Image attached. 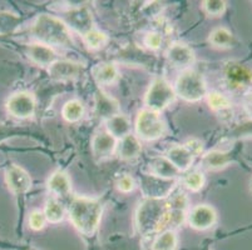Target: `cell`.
<instances>
[{
	"label": "cell",
	"instance_id": "cell-1",
	"mask_svg": "<svg viewBox=\"0 0 252 250\" xmlns=\"http://www.w3.org/2000/svg\"><path fill=\"white\" fill-rule=\"evenodd\" d=\"M103 204L97 199L74 196L68 205L69 220L79 233L92 237L99 226Z\"/></svg>",
	"mask_w": 252,
	"mask_h": 250
},
{
	"label": "cell",
	"instance_id": "cell-2",
	"mask_svg": "<svg viewBox=\"0 0 252 250\" xmlns=\"http://www.w3.org/2000/svg\"><path fill=\"white\" fill-rule=\"evenodd\" d=\"M33 35L48 47L69 48L73 45L70 29L64 20L49 14H40L33 25Z\"/></svg>",
	"mask_w": 252,
	"mask_h": 250
},
{
	"label": "cell",
	"instance_id": "cell-3",
	"mask_svg": "<svg viewBox=\"0 0 252 250\" xmlns=\"http://www.w3.org/2000/svg\"><path fill=\"white\" fill-rule=\"evenodd\" d=\"M167 214L166 199L146 198L139 203L134 215V224L141 237H150L156 231L163 230Z\"/></svg>",
	"mask_w": 252,
	"mask_h": 250
},
{
	"label": "cell",
	"instance_id": "cell-4",
	"mask_svg": "<svg viewBox=\"0 0 252 250\" xmlns=\"http://www.w3.org/2000/svg\"><path fill=\"white\" fill-rule=\"evenodd\" d=\"M176 95L189 103H196L207 96V84L201 73L186 69L178 75L175 84Z\"/></svg>",
	"mask_w": 252,
	"mask_h": 250
},
{
	"label": "cell",
	"instance_id": "cell-5",
	"mask_svg": "<svg viewBox=\"0 0 252 250\" xmlns=\"http://www.w3.org/2000/svg\"><path fill=\"white\" fill-rule=\"evenodd\" d=\"M175 88L164 78H156L151 83L150 88L144 96V104H146V109L161 113L162 110L168 108L175 102Z\"/></svg>",
	"mask_w": 252,
	"mask_h": 250
},
{
	"label": "cell",
	"instance_id": "cell-6",
	"mask_svg": "<svg viewBox=\"0 0 252 250\" xmlns=\"http://www.w3.org/2000/svg\"><path fill=\"white\" fill-rule=\"evenodd\" d=\"M136 132L138 139L155 141L166 133V123L159 113L150 109L141 110L136 119Z\"/></svg>",
	"mask_w": 252,
	"mask_h": 250
},
{
	"label": "cell",
	"instance_id": "cell-7",
	"mask_svg": "<svg viewBox=\"0 0 252 250\" xmlns=\"http://www.w3.org/2000/svg\"><path fill=\"white\" fill-rule=\"evenodd\" d=\"M189 214V198L185 193L176 192L167 200V214L164 219L163 230H175L182 225ZM162 230V231H163Z\"/></svg>",
	"mask_w": 252,
	"mask_h": 250
},
{
	"label": "cell",
	"instance_id": "cell-8",
	"mask_svg": "<svg viewBox=\"0 0 252 250\" xmlns=\"http://www.w3.org/2000/svg\"><path fill=\"white\" fill-rule=\"evenodd\" d=\"M6 110L11 116L18 119L33 118L36 111V102L33 94L27 91L15 93L6 102Z\"/></svg>",
	"mask_w": 252,
	"mask_h": 250
},
{
	"label": "cell",
	"instance_id": "cell-9",
	"mask_svg": "<svg viewBox=\"0 0 252 250\" xmlns=\"http://www.w3.org/2000/svg\"><path fill=\"white\" fill-rule=\"evenodd\" d=\"M5 182L10 192L17 198L23 199L25 194L31 190L32 179L22 167L15 164H10L5 170Z\"/></svg>",
	"mask_w": 252,
	"mask_h": 250
},
{
	"label": "cell",
	"instance_id": "cell-10",
	"mask_svg": "<svg viewBox=\"0 0 252 250\" xmlns=\"http://www.w3.org/2000/svg\"><path fill=\"white\" fill-rule=\"evenodd\" d=\"M189 225L194 230H207L212 228L217 222V213L214 206L200 204L193 206L187 214Z\"/></svg>",
	"mask_w": 252,
	"mask_h": 250
},
{
	"label": "cell",
	"instance_id": "cell-11",
	"mask_svg": "<svg viewBox=\"0 0 252 250\" xmlns=\"http://www.w3.org/2000/svg\"><path fill=\"white\" fill-rule=\"evenodd\" d=\"M224 82L232 90L246 88L252 84V72L247 66L236 61L226 64L223 70Z\"/></svg>",
	"mask_w": 252,
	"mask_h": 250
},
{
	"label": "cell",
	"instance_id": "cell-12",
	"mask_svg": "<svg viewBox=\"0 0 252 250\" xmlns=\"http://www.w3.org/2000/svg\"><path fill=\"white\" fill-rule=\"evenodd\" d=\"M65 24L68 28H72L81 35H86L88 31L94 29L93 27V17L87 6H77L65 14Z\"/></svg>",
	"mask_w": 252,
	"mask_h": 250
},
{
	"label": "cell",
	"instance_id": "cell-13",
	"mask_svg": "<svg viewBox=\"0 0 252 250\" xmlns=\"http://www.w3.org/2000/svg\"><path fill=\"white\" fill-rule=\"evenodd\" d=\"M83 73V65L72 60H57L48 68L50 79L56 82H68Z\"/></svg>",
	"mask_w": 252,
	"mask_h": 250
},
{
	"label": "cell",
	"instance_id": "cell-14",
	"mask_svg": "<svg viewBox=\"0 0 252 250\" xmlns=\"http://www.w3.org/2000/svg\"><path fill=\"white\" fill-rule=\"evenodd\" d=\"M173 185L175 180H166L153 175H147L142 179V189L146 198L164 199L171 194Z\"/></svg>",
	"mask_w": 252,
	"mask_h": 250
},
{
	"label": "cell",
	"instance_id": "cell-15",
	"mask_svg": "<svg viewBox=\"0 0 252 250\" xmlns=\"http://www.w3.org/2000/svg\"><path fill=\"white\" fill-rule=\"evenodd\" d=\"M118 146V140L107 130L99 132L92 139V153L95 159L103 160L112 157Z\"/></svg>",
	"mask_w": 252,
	"mask_h": 250
},
{
	"label": "cell",
	"instance_id": "cell-16",
	"mask_svg": "<svg viewBox=\"0 0 252 250\" xmlns=\"http://www.w3.org/2000/svg\"><path fill=\"white\" fill-rule=\"evenodd\" d=\"M167 59L176 68H189L194 61V53L189 45L175 43L167 50Z\"/></svg>",
	"mask_w": 252,
	"mask_h": 250
},
{
	"label": "cell",
	"instance_id": "cell-17",
	"mask_svg": "<svg viewBox=\"0 0 252 250\" xmlns=\"http://www.w3.org/2000/svg\"><path fill=\"white\" fill-rule=\"evenodd\" d=\"M166 158L175 165L180 171H187L191 165L193 164L194 155L186 144L183 145H175L167 150Z\"/></svg>",
	"mask_w": 252,
	"mask_h": 250
},
{
	"label": "cell",
	"instance_id": "cell-18",
	"mask_svg": "<svg viewBox=\"0 0 252 250\" xmlns=\"http://www.w3.org/2000/svg\"><path fill=\"white\" fill-rule=\"evenodd\" d=\"M27 55L34 64L40 66H48V68L58 60L57 53L53 50V48L42 44V43L29 45L27 48Z\"/></svg>",
	"mask_w": 252,
	"mask_h": 250
},
{
	"label": "cell",
	"instance_id": "cell-19",
	"mask_svg": "<svg viewBox=\"0 0 252 250\" xmlns=\"http://www.w3.org/2000/svg\"><path fill=\"white\" fill-rule=\"evenodd\" d=\"M95 115L103 120H108L112 116L119 114V104L114 98L105 94L104 91L97 90L95 93Z\"/></svg>",
	"mask_w": 252,
	"mask_h": 250
},
{
	"label": "cell",
	"instance_id": "cell-20",
	"mask_svg": "<svg viewBox=\"0 0 252 250\" xmlns=\"http://www.w3.org/2000/svg\"><path fill=\"white\" fill-rule=\"evenodd\" d=\"M48 189L54 198H65L70 194L72 182L68 174L63 170H56L48 179Z\"/></svg>",
	"mask_w": 252,
	"mask_h": 250
},
{
	"label": "cell",
	"instance_id": "cell-21",
	"mask_svg": "<svg viewBox=\"0 0 252 250\" xmlns=\"http://www.w3.org/2000/svg\"><path fill=\"white\" fill-rule=\"evenodd\" d=\"M150 173L151 175L157 176V178L175 180V178L180 175L181 171L166 157H157L151 160Z\"/></svg>",
	"mask_w": 252,
	"mask_h": 250
},
{
	"label": "cell",
	"instance_id": "cell-22",
	"mask_svg": "<svg viewBox=\"0 0 252 250\" xmlns=\"http://www.w3.org/2000/svg\"><path fill=\"white\" fill-rule=\"evenodd\" d=\"M117 149H118V155L121 159L133 160L138 158V155L141 154L142 145L138 137L130 133V134L126 135L125 138L121 139Z\"/></svg>",
	"mask_w": 252,
	"mask_h": 250
},
{
	"label": "cell",
	"instance_id": "cell-23",
	"mask_svg": "<svg viewBox=\"0 0 252 250\" xmlns=\"http://www.w3.org/2000/svg\"><path fill=\"white\" fill-rule=\"evenodd\" d=\"M93 78L98 85H111L119 77L118 68L113 63H100L93 68Z\"/></svg>",
	"mask_w": 252,
	"mask_h": 250
},
{
	"label": "cell",
	"instance_id": "cell-24",
	"mask_svg": "<svg viewBox=\"0 0 252 250\" xmlns=\"http://www.w3.org/2000/svg\"><path fill=\"white\" fill-rule=\"evenodd\" d=\"M232 162V154L228 151L211 150L202 157V165L208 170H220Z\"/></svg>",
	"mask_w": 252,
	"mask_h": 250
},
{
	"label": "cell",
	"instance_id": "cell-25",
	"mask_svg": "<svg viewBox=\"0 0 252 250\" xmlns=\"http://www.w3.org/2000/svg\"><path fill=\"white\" fill-rule=\"evenodd\" d=\"M105 128H107V132L111 135H113L117 140H121L122 138H125L126 135L130 134V121L123 114H117V115L112 116L111 119L105 120Z\"/></svg>",
	"mask_w": 252,
	"mask_h": 250
},
{
	"label": "cell",
	"instance_id": "cell-26",
	"mask_svg": "<svg viewBox=\"0 0 252 250\" xmlns=\"http://www.w3.org/2000/svg\"><path fill=\"white\" fill-rule=\"evenodd\" d=\"M86 113L84 104L78 99H72L63 105L62 109V116L68 123H77L81 120Z\"/></svg>",
	"mask_w": 252,
	"mask_h": 250
},
{
	"label": "cell",
	"instance_id": "cell-27",
	"mask_svg": "<svg viewBox=\"0 0 252 250\" xmlns=\"http://www.w3.org/2000/svg\"><path fill=\"white\" fill-rule=\"evenodd\" d=\"M43 213H44L47 222L57 224L61 223L65 217V208L57 198H49L45 203Z\"/></svg>",
	"mask_w": 252,
	"mask_h": 250
},
{
	"label": "cell",
	"instance_id": "cell-28",
	"mask_svg": "<svg viewBox=\"0 0 252 250\" xmlns=\"http://www.w3.org/2000/svg\"><path fill=\"white\" fill-rule=\"evenodd\" d=\"M178 244L175 230H163L158 234L152 243V250H176Z\"/></svg>",
	"mask_w": 252,
	"mask_h": 250
},
{
	"label": "cell",
	"instance_id": "cell-29",
	"mask_svg": "<svg viewBox=\"0 0 252 250\" xmlns=\"http://www.w3.org/2000/svg\"><path fill=\"white\" fill-rule=\"evenodd\" d=\"M208 41L211 45H214L216 48H231L233 45V35L228 29L226 28H216L211 31L210 36H208Z\"/></svg>",
	"mask_w": 252,
	"mask_h": 250
},
{
	"label": "cell",
	"instance_id": "cell-30",
	"mask_svg": "<svg viewBox=\"0 0 252 250\" xmlns=\"http://www.w3.org/2000/svg\"><path fill=\"white\" fill-rule=\"evenodd\" d=\"M207 103L214 111L221 114L228 113L232 108L231 100L219 91H212V93L207 94Z\"/></svg>",
	"mask_w": 252,
	"mask_h": 250
},
{
	"label": "cell",
	"instance_id": "cell-31",
	"mask_svg": "<svg viewBox=\"0 0 252 250\" xmlns=\"http://www.w3.org/2000/svg\"><path fill=\"white\" fill-rule=\"evenodd\" d=\"M83 40L86 43L87 47L89 49H100V48L104 47L107 44V41H108V36L105 35L103 31L98 30V29H92L91 31L83 35Z\"/></svg>",
	"mask_w": 252,
	"mask_h": 250
},
{
	"label": "cell",
	"instance_id": "cell-32",
	"mask_svg": "<svg viewBox=\"0 0 252 250\" xmlns=\"http://www.w3.org/2000/svg\"><path fill=\"white\" fill-rule=\"evenodd\" d=\"M182 182L183 185H185L189 190H191V192H198V190L202 189L203 185H205L206 179L203 173H201V171L198 170H193L189 171V173L186 174V175L183 176Z\"/></svg>",
	"mask_w": 252,
	"mask_h": 250
},
{
	"label": "cell",
	"instance_id": "cell-33",
	"mask_svg": "<svg viewBox=\"0 0 252 250\" xmlns=\"http://www.w3.org/2000/svg\"><path fill=\"white\" fill-rule=\"evenodd\" d=\"M20 24V19L14 14L0 13V33H11Z\"/></svg>",
	"mask_w": 252,
	"mask_h": 250
},
{
	"label": "cell",
	"instance_id": "cell-34",
	"mask_svg": "<svg viewBox=\"0 0 252 250\" xmlns=\"http://www.w3.org/2000/svg\"><path fill=\"white\" fill-rule=\"evenodd\" d=\"M202 9L211 17H220L226 10V1L223 0H206L202 3Z\"/></svg>",
	"mask_w": 252,
	"mask_h": 250
},
{
	"label": "cell",
	"instance_id": "cell-35",
	"mask_svg": "<svg viewBox=\"0 0 252 250\" xmlns=\"http://www.w3.org/2000/svg\"><path fill=\"white\" fill-rule=\"evenodd\" d=\"M28 134L29 130L24 129V128L10 127V125H6V124H0V144L6 141L8 139H11V138Z\"/></svg>",
	"mask_w": 252,
	"mask_h": 250
},
{
	"label": "cell",
	"instance_id": "cell-36",
	"mask_svg": "<svg viewBox=\"0 0 252 250\" xmlns=\"http://www.w3.org/2000/svg\"><path fill=\"white\" fill-rule=\"evenodd\" d=\"M45 224H47V219H45L44 213L40 210H33L29 215V226L33 230L39 231L44 229Z\"/></svg>",
	"mask_w": 252,
	"mask_h": 250
},
{
	"label": "cell",
	"instance_id": "cell-37",
	"mask_svg": "<svg viewBox=\"0 0 252 250\" xmlns=\"http://www.w3.org/2000/svg\"><path fill=\"white\" fill-rule=\"evenodd\" d=\"M117 189L121 193H125V194H128V193H132L136 188V182L134 179L130 175L126 174V175H122L121 178H118L116 183Z\"/></svg>",
	"mask_w": 252,
	"mask_h": 250
},
{
	"label": "cell",
	"instance_id": "cell-38",
	"mask_svg": "<svg viewBox=\"0 0 252 250\" xmlns=\"http://www.w3.org/2000/svg\"><path fill=\"white\" fill-rule=\"evenodd\" d=\"M162 43H163L162 35L157 31H151L144 36V44L147 45V48H150L151 50L159 49L162 47Z\"/></svg>",
	"mask_w": 252,
	"mask_h": 250
},
{
	"label": "cell",
	"instance_id": "cell-39",
	"mask_svg": "<svg viewBox=\"0 0 252 250\" xmlns=\"http://www.w3.org/2000/svg\"><path fill=\"white\" fill-rule=\"evenodd\" d=\"M186 145H187V148L189 149V150L193 153L194 157H198L200 154H202L203 151V145L202 143H201L200 140H196V139H192V140L187 141L186 143Z\"/></svg>",
	"mask_w": 252,
	"mask_h": 250
},
{
	"label": "cell",
	"instance_id": "cell-40",
	"mask_svg": "<svg viewBox=\"0 0 252 250\" xmlns=\"http://www.w3.org/2000/svg\"><path fill=\"white\" fill-rule=\"evenodd\" d=\"M244 107H245V110H246L247 115L252 119V90L245 96Z\"/></svg>",
	"mask_w": 252,
	"mask_h": 250
},
{
	"label": "cell",
	"instance_id": "cell-41",
	"mask_svg": "<svg viewBox=\"0 0 252 250\" xmlns=\"http://www.w3.org/2000/svg\"><path fill=\"white\" fill-rule=\"evenodd\" d=\"M18 248H19L18 245L8 242V240L0 239V249H18Z\"/></svg>",
	"mask_w": 252,
	"mask_h": 250
},
{
	"label": "cell",
	"instance_id": "cell-42",
	"mask_svg": "<svg viewBox=\"0 0 252 250\" xmlns=\"http://www.w3.org/2000/svg\"><path fill=\"white\" fill-rule=\"evenodd\" d=\"M206 250H211V249H206Z\"/></svg>",
	"mask_w": 252,
	"mask_h": 250
}]
</instances>
